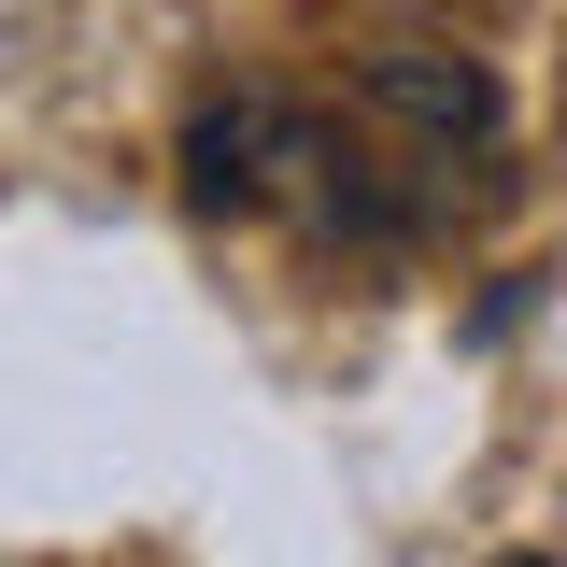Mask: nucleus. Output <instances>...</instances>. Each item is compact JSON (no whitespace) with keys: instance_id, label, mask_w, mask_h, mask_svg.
Returning <instances> with one entry per match:
<instances>
[{"instance_id":"f257e3e1","label":"nucleus","mask_w":567,"mask_h":567,"mask_svg":"<svg viewBox=\"0 0 567 567\" xmlns=\"http://www.w3.org/2000/svg\"><path fill=\"white\" fill-rule=\"evenodd\" d=\"M369 100H383V114H412L425 142H496V85H483L468 58H425V43L369 58Z\"/></svg>"},{"instance_id":"f03ea898","label":"nucleus","mask_w":567,"mask_h":567,"mask_svg":"<svg viewBox=\"0 0 567 567\" xmlns=\"http://www.w3.org/2000/svg\"><path fill=\"white\" fill-rule=\"evenodd\" d=\"M496 567H554V554H496Z\"/></svg>"}]
</instances>
